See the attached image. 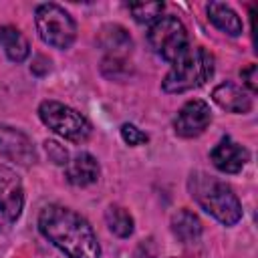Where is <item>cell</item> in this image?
<instances>
[{
    "label": "cell",
    "mask_w": 258,
    "mask_h": 258,
    "mask_svg": "<svg viewBox=\"0 0 258 258\" xmlns=\"http://www.w3.org/2000/svg\"><path fill=\"white\" fill-rule=\"evenodd\" d=\"M38 230L69 258H99L101 254L91 224L64 206H46L38 216Z\"/></svg>",
    "instance_id": "obj_1"
},
{
    "label": "cell",
    "mask_w": 258,
    "mask_h": 258,
    "mask_svg": "<svg viewBox=\"0 0 258 258\" xmlns=\"http://www.w3.org/2000/svg\"><path fill=\"white\" fill-rule=\"evenodd\" d=\"M187 189L198 206L224 226H234L242 218L240 200L226 181L216 179L204 171H196L187 179Z\"/></svg>",
    "instance_id": "obj_2"
},
{
    "label": "cell",
    "mask_w": 258,
    "mask_h": 258,
    "mask_svg": "<svg viewBox=\"0 0 258 258\" xmlns=\"http://www.w3.org/2000/svg\"><path fill=\"white\" fill-rule=\"evenodd\" d=\"M171 64L173 67L161 83V89L169 95L198 89L214 75V56L204 46L187 48L185 54Z\"/></svg>",
    "instance_id": "obj_3"
},
{
    "label": "cell",
    "mask_w": 258,
    "mask_h": 258,
    "mask_svg": "<svg viewBox=\"0 0 258 258\" xmlns=\"http://www.w3.org/2000/svg\"><path fill=\"white\" fill-rule=\"evenodd\" d=\"M38 117L50 131L73 143H83L91 135V123L87 117L64 103L42 101L38 107Z\"/></svg>",
    "instance_id": "obj_4"
},
{
    "label": "cell",
    "mask_w": 258,
    "mask_h": 258,
    "mask_svg": "<svg viewBox=\"0 0 258 258\" xmlns=\"http://www.w3.org/2000/svg\"><path fill=\"white\" fill-rule=\"evenodd\" d=\"M147 42L155 54L167 62H175L189 48V36L183 22L175 16H159L147 32Z\"/></svg>",
    "instance_id": "obj_5"
},
{
    "label": "cell",
    "mask_w": 258,
    "mask_h": 258,
    "mask_svg": "<svg viewBox=\"0 0 258 258\" xmlns=\"http://www.w3.org/2000/svg\"><path fill=\"white\" fill-rule=\"evenodd\" d=\"M36 30L40 38L58 50H67L77 36V24L71 14L58 4H40L34 14Z\"/></svg>",
    "instance_id": "obj_6"
},
{
    "label": "cell",
    "mask_w": 258,
    "mask_h": 258,
    "mask_svg": "<svg viewBox=\"0 0 258 258\" xmlns=\"http://www.w3.org/2000/svg\"><path fill=\"white\" fill-rule=\"evenodd\" d=\"M24 206V189L18 173L8 165H0V232L12 228Z\"/></svg>",
    "instance_id": "obj_7"
},
{
    "label": "cell",
    "mask_w": 258,
    "mask_h": 258,
    "mask_svg": "<svg viewBox=\"0 0 258 258\" xmlns=\"http://www.w3.org/2000/svg\"><path fill=\"white\" fill-rule=\"evenodd\" d=\"M212 121V113H210V107L208 103L200 101V99H194V101H187L179 113L175 115L173 119V129L179 137H198L206 131V127L210 125Z\"/></svg>",
    "instance_id": "obj_8"
},
{
    "label": "cell",
    "mask_w": 258,
    "mask_h": 258,
    "mask_svg": "<svg viewBox=\"0 0 258 258\" xmlns=\"http://www.w3.org/2000/svg\"><path fill=\"white\" fill-rule=\"evenodd\" d=\"M0 155L16 161L18 165H32L36 161L32 141L22 131L8 125H0Z\"/></svg>",
    "instance_id": "obj_9"
},
{
    "label": "cell",
    "mask_w": 258,
    "mask_h": 258,
    "mask_svg": "<svg viewBox=\"0 0 258 258\" xmlns=\"http://www.w3.org/2000/svg\"><path fill=\"white\" fill-rule=\"evenodd\" d=\"M210 157H212V163L220 171H224V173H238L246 165L250 153H248L246 147H242L240 143H236L232 137H224L212 149Z\"/></svg>",
    "instance_id": "obj_10"
},
{
    "label": "cell",
    "mask_w": 258,
    "mask_h": 258,
    "mask_svg": "<svg viewBox=\"0 0 258 258\" xmlns=\"http://www.w3.org/2000/svg\"><path fill=\"white\" fill-rule=\"evenodd\" d=\"M212 99L222 109H226L230 113H248L252 109L250 95L242 87H238L234 83H222V85H218L214 89V93H212Z\"/></svg>",
    "instance_id": "obj_11"
},
{
    "label": "cell",
    "mask_w": 258,
    "mask_h": 258,
    "mask_svg": "<svg viewBox=\"0 0 258 258\" xmlns=\"http://www.w3.org/2000/svg\"><path fill=\"white\" fill-rule=\"evenodd\" d=\"M67 179L73 185L85 187L99 179V161L91 153H79L67 163Z\"/></svg>",
    "instance_id": "obj_12"
},
{
    "label": "cell",
    "mask_w": 258,
    "mask_h": 258,
    "mask_svg": "<svg viewBox=\"0 0 258 258\" xmlns=\"http://www.w3.org/2000/svg\"><path fill=\"white\" fill-rule=\"evenodd\" d=\"M208 18L216 28L226 32L228 36H240L242 34V20L240 16L222 2H210L208 4Z\"/></svg>",
    "instance_id": "obj_13"
},
{
    "label": "cell",
    "mask_w": 258,
    "mask_h": 258,
    "mask_svg": "<svg viewBox=\"0 0 258 258\" xmlns=\"http://www.w3.org/2000/svg\"><path fill=\"white\" fill-rule=\"evenodd\" d=\"M171 232H173V236L179 242L191 244V242H196L202 236V222H200V218L194 212L179 210L171 218Z\"/></svg>",
    "instance_id": "obj_14"
},
{
    "label": "cell",
    "mask_w": 258,
    "mask_h": 258,
    "mask_svg": "<svg viewBox=\"0 0 258 258\" xmlns=\"http://www.w3.org/2000/svg\"><path fill=\"white\" fill-rule=\"evenodd\" d=\"M0 46L4 48L6 56L12 62H22L30 52V44H28L26 36L14 26H2L0 28Z\"/></svg>",
    "instance_id": "obj_15"
},
{
    "label": "cell",
    "mask_w": 258,
    "mask_h": 258,
    "mask_svg": "<svg viewBox=\"0 0 258 258\" xmlns=\"http://www.w3.org/2000/svg\"><path fill=\"white\" fill-rule=\"evenodd\" d=\"M99 44H101L105 50L113 52L111 56H117V58H119V54L129 52L131 46H133L131 36L127 34V30H125L123 26H117V24H109V26H105V28L101 30V34H99Z\"/></svg>",
    "instance_id": "obj_16"
},
{
    "label": "cell",
    "mask_w": 258,
    "mask_h": 258,
    "mask_svg": "<svg viewBox=\"0 0 258 258\" xmlns=\"http://www.w3.org/2000/svg\"><path fill=\"white\" fill-rule=\"evenodd\" d=\"M105 222L109 230L119 238H127L133 234V218L121 206H109L105 212Z\"/></svg>",
    "instance_id": "obj_17"
},
{
    "label": "cell",
    "mask_w": 258,
    "mask_h": 258,
    "mask_svg": "<svg viewBox=\"0 0 258 258\" xmlns=\"http://www.w3.org/2000/svg\"><path fill=\"white\" fill-rule=\"evenodd\" d=\"M163 10V2H139V4H129V12L133 18L141 24L155 22Z\"/></svg>",
    "instance_id": "obj_18"
},
{
    "label": "cell",
    "mask_w": 258,
    "mask_h": 258,
    "mask_svg": "<svg viewBox=\"0 0 258 258\" xmlns=\"http://www.w3.org/2000/svg\"><path fill=\"white\" fill-rule=\"evenodd\" d=\"M121 137H123V141L127 143V145H141V143H147V135L141 131V129H137L133 123H125L123 127H121Z\"/></svg>",
    "instance_id": "obj_19"
},
{
    "label": "cell",
    "mask_w": 258,
    "mask_h": 258,
    "mask_svg": "<svg viewBox=\"0 0 258 258\" xmlns=\"http://www.w3.org/2000/svg\"><path fill=\"white\" fill-rule=\"evenodd\" d=\"M44 149H46V155L50 157V161H54V163H58V165H67L69 161V151L60 145V143H56V141H46L44 143Z\"/></svg>",
    "instance_id": "obj_20"
},
{
    "label": "cell",
    "mask_w": 258,
    "mask_h": 258,
    "mask_svg": "<svg viewBox=\"0 0 258 258\" xmlns=\"http://www.w3.org/2000/svg\"><path fill=\"white\" fill-rule=\"evenodd\" d=\"M256 64H250V67H246L242 73H240V77H242V81H244V85L252 91V93H256L258 91V79H256Z\"/></svg>",
    "instance_id": "obj_21"
}]
</instances>
